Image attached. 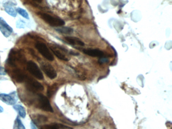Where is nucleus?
I'll return each mask as SVG.
<instances>
[{"label":"nucleus","mask_w":172,"mask_h":129,"mask_svg":"<svg viewBox=\"0 0 172 129\" xmlns=\"http://www.w3.org/2000/svg\"><path fill=\"white\" fill-rule=\"evenodd\" d=\"M33 104L38 109L48 112H53V109L51 107L49 100L47 97L41 94L37 93L33 98L29 99L28 102Z\"/></svg>","instance_id":"obj_1"},{"label":"nucleus","mask_w":172,"mask_h":129,"mask_svg":"<svg viewBox=\"0 0 172 129\" xmlns=\"http://www.w3.org/2000/svg\"><path fill=\"white\" fill-rule=\"evenodd\" d=\"M24 81L25 87L30 92L39 93L44 90V87L41 83L30 77L26 76Z\"/></svg>","instance_id":"obj_2"},{"label":"nucleus","mask_w":172,"mask_h":129,"mask_svg":"<svg viewBox=\"0 0 172 129\" xmlns=\"http://www.w3.org/2000/svg\"><path fill=\"white\" fill-rule=\"evenodd\" d=\"M40 17L52 26L60 27L65 24L64 21L57 17L53 16L47 13H38Z\"/></svg>","instance_id":"obj_3"},{"label":"nucleus","mask_w":172,"mask_h":129,"mask_svg":"<svg viewBox=\"0 0 172 129\" xmlns=\"http://www.w3.org/2000/svg\"><path fill=\"white\" fill-rule=\"evenodd\" d=\"M27 70L31 74L35 76V78L39 80H43V75L41 70H40L37 63L33 61H29L27 62L26 65Z\"/></svg>","instance_id":"obj_4"},{"label":"nucleus","mask_w":172,"mask_h":129,"mask_svg":"<svg viewBox=\"0 0 172 129\" xmlns=\"http://www.w3.org/2000/svg\"><path fill=\"white\" fill-rule=\"evenodd\" d=\"M36 49L39 51V53L49 61H53L54 59L53 54L49 51V49L45 43H39L35 45Z\"/></svg>","instance_id":"obj_5"},{"label":"nucleus","mask_w":172,"mask_h":129,"mask_svg":"<svg viewBox=\"0 0 172 129\" xmlns=\"http://www.w3.org/2000/svg\"><path fill=\"white\" fill-rule=\"evenodd\" d=\"M41 67L45 75L51 79H54L57 77V74L56 71L50 63L42 62L41 63Z\"/></svg>","instance_id":"obj_6"},{"label":"nucleus","mask_w":172,"mask_h":129,"mask_svg":"<svg viewBox=\"0 0 172 129\" xmlns=\"http://www.w3.org/2000/svg\"><path fill=\"white\" fill-rule=\"evenodd\" d=\"M0 100L7 105H15L17 101L16 94L15 92L9 94L1 93L0 94Z\"/></svg>","instance_id":"obj_7"},{"label":"nucleus","mask_w":172,"mask_h":129,"mask_svg":"<svg viewBox=\"0 0 172 129\" xmlns=\"http://www.w3.org/2000/svg\"><path fill=\"white\" fill-rule=\"evenodd\" d=\"M49 47L55 55L59 59L65 61H68L69 60V59L64 53L65 52L67 51L65 49L54 45H50Z\"/></svg>","instance_id":"obj_8"},{"label":"nucleus","mask_w":172,"mask_h":129,"mask_svg":"<svg viewBox=\"0 0 172 129\" xmlns=\"http://www.w3.org/2000/svg\"><path fill=\"white\" fill-rule=\"evenodd\" d=\"M0 31L6 37H9L13 32V29L2 18H0Z\"/></svg>","instance_id":"obj_9"},{"label":"nucleus","mask_w":172,"mask_h":129,"mask_svg":"<svg viewBox=\"0 0 172 129\" xmlns=\"http://www.w3.org/2000/svg\"><path fill=\"white\" fill-rule=\"evenodd\" d=\"M25 77L26 75L24 74V72L19 69H16L13 71V78L17 83L23 82L24 81Z\"/></svg>","instance_id":"obj_10"},{"label":"nucleus","mask_w":172,"mask_h":129,"mask_svg":"<svg viewBox=\"0 0 172 129\" xmlns=\"http://www.w3.org/2000/svg\"><path fill=\"white\" fill-rule=\"evenodd\" d=\"M83 51L85 54L93 57H102L104 55V53L99 49H84Z\"/></svg>","instance_id":"obj_11"},{"label":"nucleus","mask_w":172,"mask_h":129,"mask_svg":"<svg viewBox=\"0 0 172 129\" xmlns=\"http://www.w3.org/2000/svg\"><path fill=\"white\" fill-rule=\"evenodd\" d=\"M31 119L33 120V122L34 124H43L47 122V117L43 115L40 114H35L33 115L31 117Z\"/></svg>","instance_id":"obj_12"},{"label":"nucleus","mask_w":172,"mask_h":129,"mask_svg":"<svg viewBox=\"0 0 172 129\" xmlns=\"http://www.w3.org/2000/svg\"><path fill=\"white\" fill-rule=\"evenodd\" d=\"M65 39L68 43H70L72 45H80V46H84V43L77 37L67 36V37H65Z\"/></svg>","instance_id":"obj_13"},{"label":"nucleus","mask_w":172,"mask_h":129,"mask_svg":"<svg viewBox=\"0 0 172 129\" xmlns=\"http://www.w3.org/2000/svg\"><path fill=\"white\" fill-rule=\"evenodd\" d=\"M13 108L15 111H17L19 115L22 118H25L26 115V113L24 107L20 105H15L13 106Z\"/></svg>","instance_id":"obj_14"},{"label":"nucleus","mask_w":172,"mask_h":129,"mask_svg":"<svg viewBox=\"0 0 172 129\" xmlns=\"http://www.w3.org/2000/svg\"><path fill=\"white\" fill-rule=\"evenodd\" d=\"M58 86L57 84H53L49 86L47 88V95L48 97L51 98L57 91Z\"/></svg>","instance_id":"obj_15"},{"label":"nucleus","mask_w":172,"mask_h":129,"mask_svg":"<svg viewBox=\"0 0 172 129\" xmlns=\"http://www.w3.org/2000/svg\"><path fill=\"white\" fill-rule=\"evenodd\" d=\"M5 10L8 13L9 15L13 17H15L16 16V11L15 10L13 7L11 6L10 5L6 4L5 6Z\"/></svg>","instance_id":"obj_16"},{"label":"nucleus","mask_w":172,"mask_h":129,"mask_svg":"<svg viewBox=\"0 0 172 129\" xmlns=\"http://www.w3.org/2000/svg\"><path fill=\"white\" fill-rule=\"evenodd\" d=\"M56 30L59 33L64 34H71L73 32V29L72 28L68 27H63L58 28L56 29Z\"/></svg>","instance_id":"obj_17"},{"label":"nucleus","mask_w":172,"mask_h":129,"mask_svg":"<svg viewBox=\"0 0 172 129\" xmlns=\"http://www.w3.org/2000/svg\"><path fill=\"white\" fill-rule=\"evenodd\" d=\"M13 129H25V127H24V126L23 124V123L18 117H17L15 121Z\"/></svg>","instance_id":"obj_18"},{"label":"nucleus","mask_w":172,"mask_h":129,"mask_svg":"<svg viewBox=\"0 0 172 129\" xmlns=\"http://www.w3.org/2000/svg\"><path fill=\"white\" fill-rule=\"evenodd\" d=\"M16 12L17 13H18L19 14L21 15L23 18L27 19H28L29 18L28 13L25 10L21 8H17L16 9Z\"/></svg>","instance_id":"obj_19"},{"label":"nucleus","mask_w":172,"mask_h":129,"mask_svg":"<svg viewBox=\"0 0 172 129\" xmlns=\"http://www.w3.org/2000/svg\"><path fill=\"white\" fill-rule=\"evenodd\" d=\"M60 126L57 124H51L50 125L42 126L40 129H59Z\"/></svg>","instance_id":"obj_20"},{"label":"nucleus","mask_w":172,"mask_h":129,"mask_svg":"<svg viewBox=\"0 0 172 129\" xmlns=\"http://www.w3.org/2000/svg\"><path fill=\"white\" fill-rule=\"evenodd\" d=\"M107 61H108V59H107V58H105V57H102V58H100V59H99V63H105Z\"/></svg>","instance_id":"obj_21"},{"label":"nucleus","mask_w":172,"mask_h":129,"mask_svg":"<svg viewBox=\"0 0 172 129\" xmlns=\"http://www.w3.org/2000/svg\"><path fill=\"white\" fill-rule=\"evenodd\" d=\"M6 71L4 68L0 66V75H5L6 74Z\"/></svg>","instance_id":"obj_22"},{"label":"nucleus","mask_w":172,"mask_h":129,"mask_svg":"<svg viewBox=\"0 0 172 129\" xmlns=\"http://www.w3.org/2000/svg\"><path fill=\"white\" fill-rule=\"evenodd\" d=\"M30 127L31 129H37V127H36L35 124L33 123V122H31Z\"/></svg>","instance_id":"obj_23"},{"label":"nucleus","mask_w":172,"mask_h":129,"mask_svg":"<svg viewBox=\"0 0 172 129\" xmlns=\"http://www.w3.org/2000/svg\"><path fill=\"white\" fill-rule=\"evenodd\" d=\"M3 111H4V109H3L2 107L0 105V113H2Z\"/></svg>","instance_id":"obj_24"},{"label":"nucleus","mask_w":172,"mask_h":129,"mask_svg":"<svg viewBox=\"0 0 172 129\" xmlns=\"http://www.w3.org/2000/svg\"><path fill=\"white\" fill-rule=\"evenodd\" d=\"M34 1H37V2H42V1H43V0H34Z\"/></svg>","instance_id":"obj_25"}]
</instances>
